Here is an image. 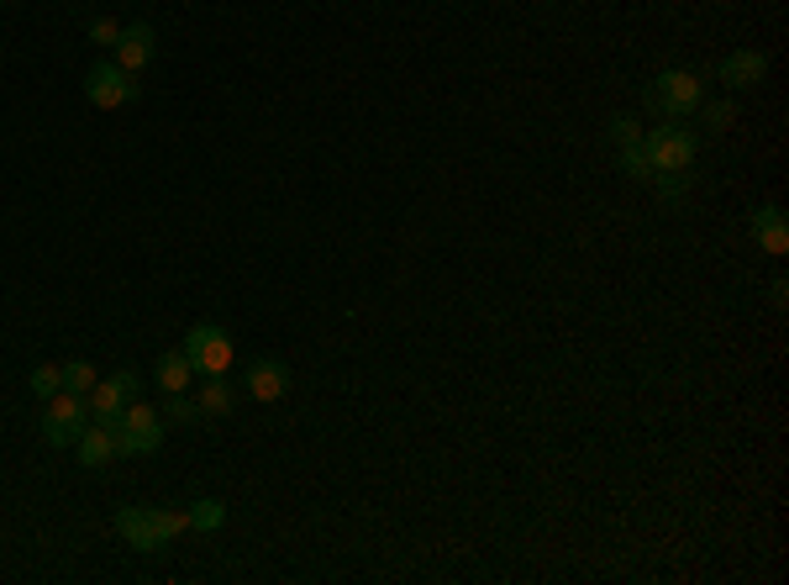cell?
I'll use <instances>...</instances> for the list:
<instances>
[{
	"instance_id": "12",
	"label": "cell",
	"mask_w": 789,
	"mask_h": 585,
	"mask_svg": "<svg viewBox=\"0 0 789 585\" xmlns=\"http://www.w3.org/2000/svg\"><path fill=\"white\" fill-rule=\"evenodd\" d=\"M127 401H132V396H127V386H121V369L111 375V380H96V386H90V396H85L90 422H111V427L127 416Z\"/></svg>"
},
{
	"instance_id": "1",
	"label": "cell",
	"mask_w": 789,
	"mask_h": 585,
	"mask_svg": "<svg viewBox=\"0 0 789 585\" xmlns=\"http://www.w3.org/2000/svg\"><path fill=\"white\" fill-rule=\"evenodd\" d=\"M117 533L138 549V554H158L168 538L190 533V512H164V507H121Z\"/></svg>"
},
{
	"instance_id": "15",
	"label": "cell",
	"mask_w": 789,
	"mask_h": 585,
	"mask_svg": "<svg viewBox=\"0 0 789 585\" xmlns=\"http://www.w3.org/2000/svg\"><path fill=\"white\" fill-rule=\"evenodd\" d=\"M153 380H158V390H190V380H195V369H190V359H185V348H164L158 354V365H153Z\"/></svg>"
},
{
	"instance_id": "8",
	"label": "cell",
	"mask_w": 789,
	"mask_h": 585,
	"mask_svg": "<svg viewBox=\"0 0 789 585\" xmlns=\"http://www.w3.org/2000/svg\"><path fill=\"white\" fill-rule=\"evenodd\" d=\"M153 53H158V37H153V26L147 22H127L117 37V48H111V64H121L127 74H143L153 64Z\"/></svg>"
},
{
	"instance_id": "9",
	"label": "cell",
	"mask_w": 789,
	"mask_h": 585,
	"mask_svg": "<svg viewBox=\"0 0 789 585\" xmlns=\"http://www.w3.org/2000/svg\"><path fill=\"white\" fill-rule=\"evenodd\" d=\"M716 74H721V85H732V90H753V85H764L768 53H758V48H732V53H726V58L716 64Z\"/></svg>"
},
{
	"instance_id": "2",
	"label": "cell",
	"mask_w": 789,
	"mask_h": 585,
	"mask_svg": "<svg viewBox=\"0 0 789 585\" xmlns=\"http://www.w3.org/2000/svg\"><path fill=\"white\" fill-rule=\"evenodd\" d=\"M185 359H190L195 380H206V375H227L232 359H238V343L227 327H216V322H195L190 333H185Z\"/></svg>"
},
{
	"instance_id": "4",
	"label": "cell",
	"mask_w": 789,
	"mask_h": 585,
	"mask_svg": "<svg viewBox=\"0 0 789 585\" xmlns=\"http://www.w3.org/2000/svg\"><path fill=\"white\" fill-rule=\"evenodd\" d=\"M643 153L653 174H684L694 164V132H684L679 122L653 127V132H643Z\"/></svg>"
},
{
	"instance_id": "22",
	"label": "cell",
	"mask_w": 789,
	"mask_h": 585,
	"mask_svg": "<svg viewBox=\"0 0 789 585\" xmlns=\"http://www.w3.org/2000/svg\"><path fill=\"white\" fill-rule=\"evenodd\" d=\"M622 174H632V180H653V164H647L643 143H637V148H622Z\"/></svg>"
},
{
	"instance_id": "17",
	"label": "cell",
	"mask_w": 789,
	"mask_h": 585,
	"mask_svg": "<svg viewBox=\"0 0 789 585\" xmlns=\"http://www.w3.org/2000/svg\"><path fill=\"white\" fill-rule=\"evenodd\" d=\"M221 522H227V501L206 496V501H195V507H190V528H195V533H216Z\"/></svg>"
},
{
	"instance_id": "10",
	"label": "cell",
	"mask_w": 789,
	"mask_h": 585,
	"mask_svg": "<svg viewBox=\"0 0 789 585\" xmlns=\"http://www.w3.org/2000/svg\"><path fill=\"white\" fill-rule=\"evenodd\" d=\"M242 386H248V396H253V401L274 407V401L289 390V365H285V359H253Z\"/></svg>"
},
{
	"instance_id": "5",
	"label": "cell",
	"mask_w": 789,
	"mask_h": 585,
	"mask_svg": "<svg viewBox=\"0 0 789 585\" xmlns=\"http://www.w3.org/2000/svg\"><path fill=\"white\" fill-rule=\"evenodd\" d=\"M164 448V412H153L143 401H127V416L117 422V454H158Z\"/></svg>"
},
{
	"instance_id": "13",
	"label": "cell",
	"mask_w": 789,
	"mask_h": 585,
	"mask_svg": "<svg viewBox=\"0 0 789 585\" xmlns=\"http://www.w3.org/2000/svg\"><path fill=\"white\" fill-rule=\"evenodd\" d=\"M195 407H200V422H221V416H232L238 396H232V386H227V375H206V380H200V396H195Z\"/></svg>"
},
{
	"instance_id": "18",
	"label": "cell",
	"mask_w": 789,
	"mask_h": 585,
	"mask_svg": "<svg viewBox=\"0 0 789 585\" xmlns=\"http://www.w3.org/2000/svg\"><path fill=\"white\" fill-rule=\"evenodd\" d=\"M26 386H32V396H37V401H48V396H58V390H64V369H58V365H37L32 375H26Z\"/></svg>"
},
{
	"instance_id": "23",
	"label": "cell",
	"mask_w": 789,
	"mask_h": 585,
	"mask_svg": "<svg viewBox=\"0 0 789 585\" xmlns=\"http://www.w3.org/2000/svg\"><path fill=\"white\" fill-rule=\"evenodd\" d=\"M611 138H616V148H637V143H643V132H637V122H632V117H616V122H611Z\"/></svg>"
},
{
	"instance_id": "16",
	"label": "cell",
	"mask_w": 789,
	"mask_h": 585,
	"mask_svg": "<svg viewBox=\"0 0 789 585\" xmlns=\"http://www.w3.org/2000/svg\"><path fill=\"white\" fill-rule=\"evenodd\" d=\"M164 422H174V427H195V422H200V407H195L185 390H168L164 396Z\"/></svg>"
},
{
	"instance_id": "19",
	"label": "cell",
	"mask_w": 789,
	"mask_h": 585,
	"mask_svg": "<svg viewBox=\"0 0 789 585\" xmlns=\"http://www.w3.org/2000/svg\"><path fill=\"white\" fill-rule=\"evenodd\" d=\"M100 375L90 359H74V365H64V390H74V396H90V386H96Z\"/></svg>"
},
{
	"instance_id": "14",
	"label": "cell",
	"mask_w": 789,
	"mask_h": 585,
	"mask_svg": "<svg viewBox=\"0 0 789 585\" xmlns=\"http://www.w3.org/2000/svg\"><path fill=\"white\" fill-rule=\"evenodd\" d=\"M753 238H758V248L764 253H789V221L779 206H758L753 212Z\"/></svg>"
},
{
	"instance_id": "6",
	"label": "cell",
	"mask_w": 789,
	"mask_h": 585,
	"mask_svg": "<svg viewBox=\"0 0 789 585\" xmlns=\"http://www.w3.org/2000/svg\"><path fill=\"white\" fill-rule=\"evenodd\" d=\"M138 74H127L121 64H111V58H100V64H90L85 69V100L90 106H100V111H117V106H132L138 100Z\"/></svg>"
},
{
	"instance_id": "24",
	"label": "cell",
	"mask_w": 789,
	"mask_h": 585,
	"mask_svg": "<svg viewBox=\"0 0 789 585\" xmlns=\"http://www.w3.org/2000/svg\"><path fill=\"white\" fill-rule=\"evenodd\" d=\"M684 180H690V170L684 174H653V185H658L664 201H679V195H684Z\"/></svg>"
},
{
	"instance_id": "20",
	"label": "cell",
	"mask_w": 789,
	"mask_h": 585,
	"mask_svg": "<svg viewBox=\"0 0 789 585\" xmlns=\"http://www.w3.org/2000/svg\"><path fill=\"white\" fill-rule=\"evenodd\" d=\"M694 111H700V117H705V127H711V132H726V127L737 122V106H732V100H711V106H705V100H700V106H694Z\"/></svg>"
},
{
	"instance_id": "7",
	"label": "cell",
	"mask_w": 789,
	"mask_h": 585,
	"mask_svg": "<svg viewBox=\"0 0 789 585\" xmlns=\"http://www.w3.org/2000/svg\"><path fill=\"white\" fill-rule=\"evenodd\" d=\"M85 416H90L85 396H74V390L48 396V412H43V443H48V448H69V443L85 433Z\"/></svg>"
},
{
	"instance_id": "3",
	"label": "cell",
	"mask_w": 789,
	"mask_h": 585,
	"mask_svg": "<svg viewBox=\"0 0 789 585\" xmlns=\"http://www.w3.org/2000/svg\"><path fill=\"white\" fill-rule=\"evenodd\" d=\"M700 79L690 69H664L653 85H647V106L664 117V122H679V117H690L694 106H700Z\"/></svg>"
},
{
	"instance_id": "21",
	"label": "cell",
	"mask_w": 789,
	"mask_h": 585,
	"mask_svg": "<svg viewBox=\"0 0 789 585\" xmlns=\"http://www.w3.org/2000/svg\"><path fill=\"white\" fill-rule=\"evenodd\" d=\"M117 37H121L117 17H96V22L85 26V43H96V48H117Z\"/></svg>"
},
{
	"instance_id": "11",
	"label": "cell",
	"mask_w": 789,
	"mask_h": 585,
	"mask_svg": "<svg viewBox=\"0 0 789 585\" xmlns=\"http://www.w3.org/2000/svg\"><path fill=\"white\" fill-rule=\"evenodd\" d=\"M74 448H79V464H85V469H106L111 459H121L117 427H111V422H85V433L74 438Z\"/></svg>"
}]
</instances>
